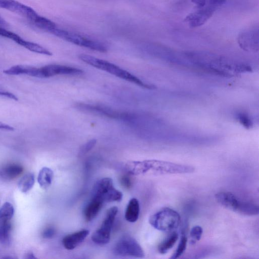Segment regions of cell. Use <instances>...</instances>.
<instances>
[{
    "mask_svg": "<svg viewBox=\"0 0 259 259\" xmlns=\"http://www.w3.org/2000/svg\"><path fill=\"white\" fill-rule=\"evenodd\" d=\"M118 212V208L113 206L109 208L100 227L92 234V241L96 244L104 245L108 243L114 221Z\"/></svg>",
    "mask_w": 259,
    "mask_h": 259,
    "instance_id": "6",
    "label": "cell"
},
{
    "mask_svg": "<svg viewBox=\"0 0 259 259\" xmlns=\"http://www.w3.org/2000/svg\"><path fill=\"white\" fill-rule=\"evenodd\" d=\"M12 225L7 222L0 224V243L9 246L11 242Z\"/></svg>",
    "mask_w": 259,
    "mask_h": 259,
    "instance_id": "19",
    "label": "cell"
},
{
    "mask_svg": "<svg viewBox=\"0 0 259 259\" xmlns=\"http://www.w3.org/2000/svg\"><path fill=\"white\" fill-rule=\"evenodd\" d=\"M55 234V230L53 227H48L44 230L42 235L44 238H52Z\"/></svg>",
    "mask_w": 259,
    "mask_h": 259,
    "instance_id": "30",
    "label": "cell"
},
{
    "mask_svg": "<svg viewBox=\"0 0 259 259\" xmlns=\"http://www.w3.org/2000/svg\"><path fill=\"white\" fill-rule=\"evenodd\" d=\"M78 58L82 61L94 67L107 72L119 78L134 83L142 88L148 89L155 88L154 85L153 84L147 83L143 81L134 74L106 60L84 54H79Z\"/></svg>",
    "mask_w": 259,
    "mask_h": 259,
    "instance_id": "1",
    "label": "cell"
},
{
    "mask_svg": "<svg viewBox=\"0 0 259 259\" xmlns=\"http://www.w3.org/2000/svg\"><path fill=\"white\" fill-rule=\"evenodd\" d=\"M238 121L246 128H250L252 127V122L248 115L244 113H240L237 115Z\"/></svg>",
    "mask_w": 259,
    "mask_h": 259,
    "instance_id": "28",
    "label": "cell"
},
{
    "mask_svg": "<svg viewBox=\"0 0 259 259\" xmlns=\"http://www.w3.org/2000/svg\"><path fill=\"white\" fill-rule=\"evenodd\" d=\"M216 7L212 6L199 8L198 10L187 15L184 21L192 28L204 24L213 14Z\"/></svg>",
    "mask_w": 259,
    "mask_h": 259,
    "instance_id": "9",
    "label": "cell"
},
{
    "mask_svg": "<svg viewBox=\"0 0 259 259\" xmlns=\"http://www.w3.org/2000/svg\"><path fill=\"white\" fill-rule=\"evenodd\" d=\"M227 0H209V2L211 6L217 7L224 4Z\"/></svg>",
    "mask_w": 259,
    "mask_h": 259,
    "instance_id": "33",
    "label": "cell"
},
{
    "mask_svg": "<svg viewBox=\"0 0 259 259\" xmlns=\"http://www.w3.org/2000/svg\"><path fill=\"white\" fill-rule=\"evenodd\" d=\"M14 213V208L10 202L5 203L0 208V224L10 221Z\"/></svg>",
    "mask_w": 259,
    "mask_h": 259,
    "instance_id": "23",
    "label": "cell"
},
{
    "mask_svg": "<svg viewBox=\"0 0 259 259\" xmlns=\"http://www.w3.org/2000/svg\"><path fill=\"white\" fill-rule=\"evenodd\" d=\"M178 233L174 231L169 232L166 237L160 243L158 247V251L161 254L167 252L175 244L178 239Z\"/></svg>",
    "mask_w": 259,
    "mask_h": 259,
    "instance_id": "18",
    "label": "cell"
},
{
    "mask_svg": "<svg viewBox=\"0 0 259 259\" xmlns=\"http://www.w3.org/2000/svg\"><path fill=\"white\" fill-rule=\"evenodd\" d=\"M216 201L225 208L238 213L242 201L231 192H220L215 195Z\"/></svg>",
    "mask_w": 259,
    "mask_h": 259,
    "instance_id": "11",
    "label": "cell"
},
{
    "mask_svg": "<svg viewBox=\"0 0 259 259\" xmlns=\"http://www.w3.org/2000/svg\"><path fill=\"white\" fill-rule=\"evenodd\" d=\"M187 243V237L185 234H183L181 238L179 245L175 252L170 257L171 258H177L181 256L185 252Z\"/></svg>",
    "mask_w": 259,
    "mask_h": 259,
    "instance_id": "25",
    "label": "cell"
},
{
    "mask_svg": "<svg viewBox=\"0 0 259 259\" xmlns=\"http://www.w3.org/2000/svg\"><path fill=\"white\" fill-rule=\"evenodd\" d=\"M122 196V193L114 188L111 178H102L97 181L94 187L93 197L100 199L104 203L120 201Z\"/></svg>",
    "mask_w": 259,
    "mask_h": 259,
    "instance_id": "4",
    "label": "cell"
},
{
    "mask_svg": "<svg viewBox=\"0 0 259 259\" xmlns=\"http://www.w3.org/2000/svg\"><path fill=\"white\" fill-rule=\"evenodd\" d=\"M83 71L79 68L59 64H50L38 67V78H48L58 75H78Z\"/></svg>",
    "mask_w": 259,
    "mask_h": 259,
    "instance_id": "8",
    "label": "cell"
},
{
    "mask_svg": "<svg viewBox=\"0 0 259 259\" xmlns=\"http://www.w3.org/2000/svg\"><path fill=\"white\" fill-rule=\"evenodd\" d=\"M114 253L117 255L142 258L144 256L143 249L133 237L128 235L122 236L113 248Z\"/></svg>",
    "mask_w": 259,
    "mask_h": 259,
    "instance_id": "5",
    "label": "cell"
},
{
    "mask_svg": "<svg viewBox=\"0 0 259 259\" xmlns=\"http://www.w3.org/2000/svg\"><path fill=\"white\" fill-rule=\"evenodd\" d=\"M35 182V177L33 174L28 172L25 174L20 180L18 187L20 191L26 193L29 191L33 186Z\"/></svg>",
    "mask_w": 259,
    "mask_h": 259,
    "instance_id": "21",
    "label": "cell"
},
{
    "mask_svg": "<svg viewBox=\"0 0 259 259\" xmlns=\"http://www.w3.org/2000/svg\"><path fill=\"white\" fill-rule=\"evenodd\" d=\"M25 255H26V256L25 257V258H27V259H28V258L32 259V258H36V257L34 256L33 252H28Z\"/></svg>",
    "mask_w": 259,
    "mask_h": 259,
    "instance_id": "36",
    "label": "cell"
},
{
    "mask_svg": "<svg viewBox=\"0 0 259 259\" xmlns=\"http://www.w3.org/2000/svg\"><path fill=\"white\" fill-rule=\"evenodd\" d=\"M75 106L79 110L112 119L121 120L123 114V112L100 104L79 103Z\"/></svg>",
    "mask_w": 259,
    "mask_h": 259,
    "instance_id": "7",
    "label": "cell"
},
{
    "mask_svg": "<svg viewBox=\"0 0 259 259\" xmlns=\"http://www.w3.org/2000/svg\"><path fill=\"white\" fill-rule=\"evenodd\" d=\"M0 130L13 131L14 130V128L13 126H11L8 124L0 121Z\"/></svg>",
    "mask_w": 259,
    "mask_h": 259,
    "instance_id": "34",
    "label": "cell"
},
{
    "mask_svg": "<svg viewBox=\"0 0 259 259\" xmlns=\"http://www.w3.org/2000/svg\"><path fill=\"white\" fill-rule=\"evenodd\" d=\"M49 32L69 42L80 47L102 53L107 51L106 47L99 41L91 39L75 33L58 28L57 27L52 29Z\"/></svg>",
    "mask_w": 259,
    "mask_h": 259,
    "instance_id": "3",
    "label": "cell"
},
{
    "mask_svg": "<svg viewBox=\"0 0 259 259\" xmlns=\"http://www.w3.org/2000/svg\"><path fill=\"white\" fill-rule=\"evenodd\" d=\"M23 171V167L17 163H9L0 169V176L7 180H11L19 176Z\"/></svg>",
    "mask_w": 259,
    "mask_h": 259,
    "instance_id": "14",
    "label": "cell"
},
{
    "mask_svg": "<svg viewBox=\"0 0 259 259\" xmlns=\"http://www.w3.org/2000/svg\"><path fill=\"white\" fill-rule=\"evenodd\" d=\"M89 234V231L82 229L65 236L62 240L64 247L68 250H72L82 242Z\"/></svg>",
    "mask_w": 259,
    "mask_h": 259,
    "instance_id": "13",
    "label": "cell"
},
{
    "mask_svg": "<svg viewBox=\"0 0 259 259\" xmlns=\"http://www.w3.org/2000/svg\"><path fill=\"white\" fill-rule=\"evenodd\" d=\"M0 35L11 39L18 44L22 39V38L18 34L10 31L2 26H0Z\"/></svg>",
    "mask_w": 259,
    "mask_h": 259,
    "instance_id": "27",
    "label": "cell"
},
{
    "mask_svg": "<svg viewBox=\"0 0 259 259\" xmlns=\"http://www.w3.org/2000/svg\"><path fill=\"white\" fill-rule=\"evenodd\" d=\"M37 78H38V68H37Z\"/></svg>",
    "mask_w": 259,
    "mask_h": 259,
    "instance_id": "39",
    "label": "cell"
},
{
    "mask_svg": "<svg viewBox=\"0 0 259 259\" xmlns=\"http://www.w3.org/2000/svg\"><path fill=\"white\" fill-rule=\"evenodd\" d=\"M140 204L137 198H133L128 202L125 212V220L131 223L136 222L139 217Z\"/></svg>",
    "mask_w": 259,
    "mask_h": 259,
    "instance_id": "16",
    "label": "cell"
},
{
    "mask_svg": "<svg viewBox=\"0 0 259 259\" xmlns=\"http://www.w3.org/2000/svg\"><path fill=\"white\" fill-rule=\"evenodd\" d=\"M258 207L255 204L242 201L238 213L251 216L258 214Z\"/></svg>",
    "mask_w": 259,
    "mask_h": 259,
    "instance_id": "24",
    "label": "cell"
},
{
    "mask_svg": "<svg viewBox=\"0 0 259 259\" xmlns=\"http://www.w3.org/2000/svg\"><path fill=\"white\" fill-rule=\"evenodd\" d=\"M5 9L24 16L31 21L38 15L31 7L15 0H6Z\"/></svg>",
    "mask_w": 259,
    "mask_h": 259,
    "instance_id": "12",
    "label": "cell"
},
{
    "mask_svg": "<svg viewBox=\"0 0 259 259\" xmlns=\"http://www.w3.org/2000/svg\"><path fill=\"white\" fill-rule=\"evenodd\" d=\"M104 204L100 199L93 197L84 210V215L86 220L91 221L96 218Z\"/></svg>",
    "mask_w": 259,
    "mask_h": 259,
    "instance_id": "15",
    "label": "cell"
},
{
    "mask_svg": "<svg viewBox=\"0 0 259 259\" xmlns=\"http://www.w3.org/2000/svg\"><path fill=\"white\" fill-rule=\"evenodd\" d=\"M53 178L52 170L47 167L42 168L39 171L37 182L43 189H48L52 184Z\"/></svg>",
    "mask_w": 259,
    "mask_h": 259,
    "instance_id": "17",
    "label": "cell"
},
{
    "mask_svg": "<svg viewBox=\"0 0 259 259\" xmlns=\"http://www.w3.org/2000/svg\"><path fill=\"white\" fill-rule=\"evenodd\" d=\"M97 140L96 139H92L88 142L83 144L80 148L79 155L82 156L92 150L96 145Z\"/></svg>",
    "mask_w": 259,
    "mask_h": 259,
    "instance_id": "29",
    "label": "cell"
},
{
    "mask_svg": "<svg viewBox=\"0 0 259 259\" xmlns=\"http://www.w3.org/2000/svg\"><path fill=\"white\" fill-rule=\"evenodd\" d=\"M237 41L239 46L245 51H257L259 42L258 28H252L243 31L238 35Z\"/></svg>",
    "mask_w": 259,
    "mask_h": 259,
    "instance_id": "10",
    "label": "cell"
},
{
    "mask_svg": "<svg viewBox=\"0 0 259 259\" xmlns=\"http://www.w3.org/2000/svg\"><path fill=\"white\" fill-rule=\"evenodd\" d=\"M8 25V24L6 22V21L4 19H3L1 17H0V26L7 27Z\"/></svg>",
    "mask_w": 259,
    "mask_h": 259,
    "instance_id": "37",
    "label": "cell"
},
{
    "mask_svg": "<svg viewBox=\"0 0 259 259\" xmlns=\"http://www.w3.org/2000/svg\"><path fill=\"white\" fill-rule=\"evenodd\" d=\"M18 44L31 52L47 56L52 55V53L50 51L41 46L33 42L25 40L23 38Z\"/></svg>",
    "mask_w": 259,
    "mask_h": 259,
    "instance_id": "20",
    "label": "cell"
},
{
    "mask_svg": "<svg viewBox=\"0 0 259 259\" xmlns=\"http://www.w3.org/2000/svg\"><path fill=\"white\" fill-rule=\"evenodd\" d=\"M35 25L39 28L47 32H50L52 29L55 28L56 25L51 20L37 15L32 21Z\"/></svg>",
    "mask_w": 259,
    "mask_h": 259,
    "instance_id": "22",
    "label": "cell"
},
{
    "mask_svg": "<svg viewBox=\"0 0 259 259\" xmlns=\"http://www.w3.org/2000/svg\"><path fill=\"white\" fill-rule=\"evenodd\" d=\"M203 233L202 228L199 226H195L192 228L190 231V242L194 244L196 241H199Z\"/></svg>",
    "mask_w": 259,
    "mask_h": 259,
    "instance_id": "26",
    "label": "cell"
},
{
    "mask_svg": "<svg viewBox=\"0 0 259 259\" xmlns=\"http://www.w3.org/2000/svg\"><path fill=\"white\" fill-rule=\"evenodd\" d=\"M198 8H202L205 6L206 0H191Z\"/></svg>",
    "mask_w": 259,
    "mask_h": 259,
    "instance_id": "35",
    "label": "cell"
},
{
    "mask_svg": "<svg viewBox=\"0 0 259 259\" xmlns=\"http://www.w3.org/2000/svg\"><path fill=\"white\" fill-rule=\"evenodd\" d=\"M121 185L125 188L128 189L131 187L132 182L130 178L127 175H124L120 179Z\"/></svg>",
    "mask_w": 259,
    "mask_h": 259,
    "instance_id": "31",
    "label": "cell"
},
{
    "mask_svg": "<svg viewBox=\"0 0 259 259\" xmlns=\"http://www.w3.org/2000/svg\"><path fill=\"white\" fill-rule=\"evenodd\" d=\"M6 0H0V8L5 9Z\"/></svg>",
    "mask_w": 259,
    "mask_h": 259,
    "instance_id": "38",
    "label": "cell"
},
{
    "mask_svg": "<svg viewBox=\"0 0 259 259\" xmlns=\"http://www.w3.org/2000/svg\"><path fill=\"white\" fill-rule=\"evenodd\" d=\"M0 96L14 100L15 101L18 100V98L15 95L7 91H5L2 89H0Z\"/></svg>",
    "mask_w": 259,
    "mask_h": 259,
    "instance_id": "32",
    "label": "cell"
},
{
    "mask_svg": "<svg viewBox=\"0 0 259 259\" xmlns=\"http://www.w3.org/2000/svg\"><path fill=\"white\" fill-rule=\"evenodd\" d=\"M149 222L156 230L169 233L178 228L181 223V217L176 210L165 207L151 215Z\"/></svg>",
    "mask_w": 259,
    "mask_h": 259,
    "instance_id": "2",
    "label": "cell"
}]
</instances>
